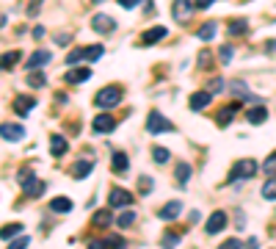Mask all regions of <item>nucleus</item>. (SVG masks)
Returning a JSON list of instances; mask_svg holds the SVG:
<instances>
[{"instance_id": "obj_39", "label": "nucleus", "mask_w": 276, "mask_h": 249, "mask_svg": "<svg viewBox=\"0 0 276 249\" xmlns=\"http://www.w3.org/2000/svg\"><path fill=\"white\" fill-rule=\"evenodd\" d=\"M42 3L44 0H31V6H28V14L33 17V14H39V11H42Z\"/></svg>"}, {"instance_id": "obj_22", "label": "nucleus", "mask_w": 276, "mask_h": 249, "mask_svg": "<svg viewBox=\"0 0 276 249\" xmlns=\"http://www.w3.org/2000/svg\"><path fill=\"white\" fill-rule=\"evenodd\" d=\"M19 58H22V53H19V50H11V53H6V56H0V70H11Z\"/></svg>"}, {"instance_id": "obj_15", "label": "nucleus", "mask_w": 276, "mask_h": 249, "mask_svg": "<svg viewBox=\"0 0 276 249\" xmlns=\"http://www.w3.org/2000/svg\"><path fill=\"white\" fill-rule=\"evenodd\" d=\"M191 9H196V6L191 3V0H177V3L171 6V14H174V19H188Z\"/></svg>"}, {"instance_id": "obj_19", "label": "nucleus", "mask_w": 276, "mask_h": 249, "mask_svg": "<svg viewBox=\"0 0 276 249\" xmlns=\"http://www.w3.org/2000/svg\"><path fill=\"white\" fill-rule=\"evenodd\" d=\"M50 211H53V213H69V211H72V199H69V197H56V199L50 202Z\"/></svg>"}, {"instance_id": "obj_30", "label": "nucleus", "mask_w": 276, "mask_h": 249, "mask_svg": "<svg viewBox=\"0 0 276 249\" xmlns=\"http://www.w3.org/2000/svg\"><path fill=\"white\" fill-rule=\"evenodd\" d=\"M215 31H218V28H215V22L202 25V28H199V39H202V42H210V39L215 36Z\"/></svg>"}, {"instance_id": "obj_20", "label": "nucleus", "mask_w": 276, "mask_h": 249, "mask_svg": "<svg viewBox=\"0 0 276 249\" xmlns=\"http://www.w3.org/2000/svg\"><path fill=\"white\" fill-rule=\"evenodd\" d=\"M235 111H238V105H227V108H221L218 117H215V122H218L221 127H227L235 119Z\"/></svg>"}, {"instance_id": "obj_10", "label": "nucleus", "mask_w": 276, "mask_h": 249, "mask_svg": "<svg viewBox=\"0 0 276 249\" xmlns=\"http://www.w3.org/2000/svg\"><path fill=\"white\" fill-rule=\"evenodd\" d=\"M89 78H91L89 66H75V70H66V75H64L66 83H83V80H89Z\"/></svg>"}, {"instance_id": "obj_46", "label": "nucleus", "mask_w": 276, "mask_h": 249, "mask_svg": "<svg viewBox=\"0 0 276 249\" xmlns=\"http://www.w3.org/2000/svg\"><path fill=\"white\" fill-rule=\"evenodd\" d=\"M207 64H210V56H207V53H202V56H199V66H207Z\"/></svg>"}, {"instance_id": "obj_42", "label": "nucleus", "mask_w": 276, "mask_h": 249, "mask_svg": "<svg viewBox=\"0 0 276 249\" xmlns=\"http://www.w3.org/2000/svg\"><path fill=\"white\" fill-rule=\"evenodd\" d=\"M230 58H232V47H230V44H224V47H221V61L227 64Z\"/></svg>"}, {"instance_id": "obj_35", "label": "nucleus", "mask_w": 276, "mask_h": 249, "mask_svg": "<svg viewBox=\"0 0 276 249\" xmlns=\"http://www.w3.org/2000/svg\"><path fill=\"white\" fill-rule=\"evenodd\" d=\"M224 80H221V78H213L210 80V86H207V92H210V94H218V92H224Z\"/></svg>"}, {"instance_id": "obj_38", "label": "nucleus", "mask_w": 276, "mask_h": 249, "mask_svg": "<svg viewBox=\"0 0 276 249\" xmlns=\"http://www.w3.org/2000/svg\"><path fill=\"white\" fill-rule=\"evenodd\" d=\"M28 235H22V238H11V249H22V246H28Z\"/></svg>"}, {"instance_id": "obj_21", "label": "nucleus", "mask_w": 276, "mask_h": 249, "mask_svg": "<svg viewBox=\"0 0 276 249\" xmlns=\"http://www.w3.org/2000/svg\"><path fill=\"white\" fill-rule=\"evenodd\" d=\"M33 108H36V100H33V97H17L14 100V111L17 114H28Z\"/></svg>"}, {"instance_id": "obj_47", "label": "nucleus", "mask_w": 276, "mask_h": 249, "mask_svg": "<svg viewBox=\"0 0 276 249\" xmlns=\"http://www.w3.org/2000/svg\"><path fill=\"white\" fill-rule=\"evenodd\" d=\"M268 53H276V42H268Z\"/></svg>"}, {"instance_id": "obj_48", "label": "nucleus", "mask_w": 276, "mask_h": 249, "mask_svg": "<svg viewBox=\"0 0 276 249\" xmlns=\"http://www.w3.org/2000/svg\"><path fill=\"white\" fill-rule=\"evenodd\" d=\"M94 3H99V0H94Z\"/></svg>"}, {"instance_id": "obj_2", "label": "nucleus", "mask_w": 276, "mask_h": 249, "mask_svg": "<svg viewBox=\"0 0 276 249\" xmlns=\"http://www.w3.org/2000/svg\"><path fill=\"white\" fill-rule=\"evenodd\" d=\"M257 174V164H254L252 158H243V161H238V164L230 169V174H227V183H238L240 177L248 180V177H254Z\"/></svg>"}, {"instance_id": "obj_24", "label": "nucleus", "mask_w": 276, "mask_h": 249, "mask_svg": "<svg viewBox=\"0 0 276 249\" xmlns=\"http://www.w3.org/2000/svg\"><path fill=\"white\" fill-rule=\"evenodd\" d=\"M91 224L99 227V230L111 224V208H108V211H97V213H94V216H91Z\"/></svg>"}, {"instance_id": "obj_13", "label": "nucleus", "mask_w": 276, "mask_h": 249, "mask_svg": "<svg viewBox=\"0 0 276 249\" xmlns=\"http://www.w3.org/2000/svg\"><path fill=\"white\" fill-rule=\"evenodd\" d=\"M50 58H53V56H50L47 50H36V53L28 58V61H25V70H39V66H44Z\"/></svg>"}, {"instance_id": "obj_12", "label": "nucleus", "mask_w": 276, "mask_h": 249, "mask_svg": "<svg viewBox=\"0 0 276 249\" xmlns=\"http://www.w3.org/2000/svg\"><path fill=\"white\" fill-rule=\"evenodd\" d=\"M0 136L6 141H19L25 136V127L22 125H0Z\"/></svg>"}, {"instance_id": "obj_32", "label": "nucleus", "mask_w": 276, "mask_h": 249, "mask_svg": "<svg viewBox=\"0 0 276 249\" xmlns=\"http://www.w3.org/2000/svg\"><path fill=\"white\" fill-rule=\"evenodd\" d=\"M113 169H116V172L127 169V155H124V152H113Z\"/></svg>"}, {"instance_id": "obj_29", "label": "nucleus", "mask_w": 276, "mask_h": 249, "mask_svg": "<svg viewBox=\"0 0 276 249\" xmlns=\"http://www.w3.org/2000/svg\"><path fill=\"white\" fill-rule=\"evenodd\" d=\"M116 224L122 227V230H130V227L136 224V213H133V211H124L122 216H119V221H116Z\"/></svg>"}, {"instance_id": "obj_28", "label": "nucleus", "mask_w": 276, "mask_h": 249, "mask_svg": "<svg viewBox=\"0 0 276 249\" xmlns=\"http://www.w3.org/2000/svg\"><path fill=\"white\" fill-rule=\"evenodd\" d=\"M169 158H171V152L166 150V147H152V161L155 164H166Z\"/></svg>"}, {"instance_id": "obj_23", "label": "nucleus", "mask_w": 276, "mask_h": 249, "mask_svg": "<svg viewBox=\"0 0 276 249\" xmlns=\"http://www.w3.org/2000/svg\"><path fill=\"white\" fill-rule=\"evenodd\" d=\"M246 119H248L252 125H262V122L268 119V111L262 108V105H257V108H252V111L246 114Z\"/></svg>"}, {"instance_id": "obj_5", "label": "nucleus", "mask_w": 276, "mask_h": 249, "mask_svg": "<svg viewBox=\"0 0 276 249\" xmlns=\"http://www.w3.org/2000/svg\"><path fill=\"white\" fill-rule=\"evenodd\" d=\"M227 227V213L224 211H215L210 213V219H207V224H205V233L207 235H215V233H221Z\"/></svg>"}, {"instance_id": "obj_8", "label": "nucleus", "mask_w": 276, "mask_h": 249, "mask_svg": "<svg viewBox=\"0 0 276 249\" xmlns=\"http://www.w3.org/2000/svg\"><path fill=\"white\" fill-rule=\"evenodd\" d=\"M91 169H94V161H89V158H80V161H75V164H72L69 174H72L75 180H83Z\"/></svg>"}, {"instance_id": "obj_26", "label": "nucleus", "mask_w": 276, "mask_h": 249, "mask_svg": "<svg viewBox=\"0 0 276 249\" xmlns=\"http://www.w3.org/2000/svg\"><path fill=\"white\" fill-rule=\"evenodd\" d=\"M19 233H22V224H6V227H0V238H3V241H11Z\"/></svg>"}, {"instance_id": "obj_18", "label": "nucleus", "mask_w": 276, "mask_h": 249, "mask_svg": "<svg viewBox=\"0 0 276 249\" xmlns=\"http://www.w3.org/2000/svg\"><path fill=\"white\" fill-rule=\"evenodd\" d=\"M66 147H69V144H66L64 136H53V139H50V155H53V158H61L64 152H66Z\"/></svg>"}, {"instance_id": "obj_27", "label": "nucleus", "mask_w": 276, "mask_h": 249, "mask_svg": "<svg viewBox=\"0 0 276 249\" xmlns=\"http://www.w3.org/2000/svg\"><path fill=\"white\" fill-rule=\"evenodd\" d=\"M232 89H235V94H238L240 100H246V103H254V100H257V97H252V94H248L246 83H240V80H235V83H232Z\"/></svg>"}, {"instance_id": "obj_34", "label": "nucleus", "mask_w": 276, "mask_h": 249, "mask_svg": "<svg viewBox=\"0 0 276 249\" xmlns=\"http://www.w3.org/2000/svg\"><path fill=\"white\" fill-rule=\"evenodd\" d=\"M230 33H235V36H238V33H246V19H232Z\"/></svg>"}, {"instance_id": "obj_4", "label": "nucleus", "mask_w": 276, "mask_h": 249, "mask_svg": "<svg viewBox=\"0 0 276 249\" xmlns=\"http://www.w3.org/2000/svg\"><path fill=\"white\" fill-rule=\"evenodd\" d=\"M94 103H97V108H113V105L122 103V89H119V86H105V89L94 97Z\"/></svg>"}, {"instance_id": "obj_45", "label": "nucleus", "mask_w": 276, "mask_h": 249, "mask_svg": "<svg viewBox=\"0 0 276 249\" xmlns=\"http://www.w3.org/2000/svg\"><path fill=\"white\" fill-rule=\"evenodd\" d=\"M238 246H240V241H235V238H230V241L224 244V249H238Z\"/></svg>"}, {"instance_id": "obj_17", "label": "nucleus", "mask_w": 276, "mask_h": 249, "mask_svg": "<svg viewBox=\"0 0 276 249\" xmlns=\"http://www.w3.org/2000/svg\"><path fill=\"white\" fill-rule=\"evenodd\" d=\"M163 36H166V28H163V25H158V28L144 31V36H141V44H155V42H160Z\"/></svg>"}, {"instance_id": "obj_31", "label": "nucleus", "mask_w": 276, "mask_h": 249, "mask_svg": "<svg viewBox=\"0 0 276 249\" xmlns=\"http://www.w3.org/2000/svg\"><path fill=\"white\" fill-rule=\"evenodd\" d=\"M44 83H47L44 72H33V70H31V75H28V86H33V89H39V86H44Z\"/></svg>"}, {"instance_id": "obj_41", "label": "nucleus", "mask_w": 276, "mask_h": 249, "mask_svg": "<svg viewBox=\"0 0 276 249\" xmlns=\"http://www.w3.org/2000/svg\"><path fill=\"white\" fill-rule=\"evenodd\" d=\"M31 180H33V172H31V169H22V172H19V186L31 183Z\"/></svg>"}, {"instance_id": "obj_1", "label": "nucleus", "mask_w": 276, "mask_h": 249, "mask_svg": "<svg viewBox=\"0 0 276 249\" xmlns=\"http://www.w3.org/2000/svg\"><path fill=\"white\" fill-rule=\"evenodd\" d=\"M103 44H91V47H75L72 53H66V64H78V61H97V58H103Z\"/></svg>"}, {"instance_id": "obj_36", "label": "nucleus", "mask_w": 276, "mask_h": 249, "mask_svg": "<svg viewBox=\"0 0 276 249\" xmlns=\"http://www.w3.org/2000/svg\"><path fill=\"white\" fill-rule=\"evenodd\" d=\"M163 246H171V244H180V233H166L163 241H160Z\"/></svg>"}, {"instance_id": "obj_6", "label": "nucleus", "mask_w": 276, "mask_h": 249, "mask_svg": "<svg viewBox=\"0 0 276 249\" xmlns=\"http://www.w3.org/2000/svg\"><path fill=\"white\" fill-rule=\"evenodd\" d=\"M108 202L111 208H127L133 202V194L124 191V188H111V194H108Z\"/></svg>"}, {"instance_id": "obj_9", "label": "nucleus", "mask_w": 276, "mask_h": 249, "mask_svg": "<svg viewBox=\"0 0 276 249\" xmlns=\"http://www.w3.org/2000/svg\"><path fill=\"white\" fill-rule=\"evenodd\" d=\"M91 28L97 33H111L113 28H116V22H113V17H108V14H97L91 19Z\"/></svg>"}, {"instance_id": "obj_40", "label": "nucleus", "mask_w": 276, "mask_h": 249, "mask_svg": "<svg viewBox=\"0 0 276 249\" xmlns=\"http://www.w3.org/2000/svg\"><path fill=\"white\" fill-rule=\"evenodd\" d=\"M138 188H141V194H149V191H152V180H149V177H141Z\"/></svg>"}, {"instance_id": "obj_25", "label": "nucleus", "mask_w": 276, "mask_h": 249, "mask_svg": "<svg viewBox=\"0 0 276 249\" xmlns=\"http://www.w3.org/2000/svg\"><path fill=\"white\" fill-rule=\"evenodd\" d=\"M174 177H177L180 180V183H188V177H191V166H188L185 164V161H180V164H177V169H174Z\"/></svg>"}, {"instance_id": "obj_3", "label": "nucleus", "mask_w": 276, "mask_h": 249, "mask_svg": "<svg viewBox=\"0 0 276 249\" xmlns=\"http://www.w3.org/2000/svg\"><path fill=\"white\" fill-rule=\"evenodd\" d=\"M146 130H149L152 136H158V133H174V130H177V125L169 122V119H166L163 114L152 111L149 117H146Z\"/></svg>"}, {"instance_id": "obj_37", "label": "nucleus", "mask_w": 276, "mask_h": 249, "mask_svg": "<svg viewBox=\"0 0 276 249\" xmlns=\"http://www.w3.org/2000/svg\"><path fill=\"white\" fill-rule=\"evenodd\" d=\"M262 172L265 174H276V155H271L265 161V166H262Z\"/></svg>"}, {"instance_id": "obj_14", "label": "nucleus", "mask_w": 276, "mask_h": 249, "mask_svg": "<svg viewBox=\"0 0 276 249\" xmlns=\"http://www.w3.org/2000/svg\"><path fill=\"white\" fill-rule=\"evenodd\" d=\"M180 213H183V202H169V205H163V208L158 211V219L169 221V219H177Z\"/></svg>"}, {"instance_id": "obj_44", "label": "nucleus", "mask_w": 276, "mask_h": 249, "mask_svg": "<svg viewBox=\"0 0 276 249\" xmlns=\"http://www.w3.org/2000/svg\"><path fill=\"white\" fill-rule=\"evenodd\" d=\"M210 3H213V0H196L193 6H196V9H210Z\"/></svg>"}, {"instance_id": "obj_7", "label": "nucleus", "mask_w": 276, "mask_h": 249, "mask_svg": "<svg viewBox=\"0 0 276 249\" xmlns=\"http://www.w3.org/2000/svg\"><path fill=\"white\" fill-rule=\"evenodd\" d=\"M91 127H94V133H111L113 127H116V122H113L111 114H99V117H94Z\"/></svg>"}, {"instance_id": "obj_11", "label": "nucleus", "mask_w": 276, "mask_h": 249, "mask_svg": "<svg viewBox=\"0 0 276 249\" xmlns=\"http://www.w3.org/2000/svg\"><path fill=\"white\" fill-rule=\"evenodd\" d=\"M210 97H213L210 92H193L191 100H188V105H191V111H202V108L210 105Z\"/></svg>"}, {"instance_id": "obj_43", "label": "nucleus", "mask_w": 276, "mask_h": 249, "mask_svg": "<svg viewBox=\"0 0 276 249\" xmlns=\"http://www.w3.org/2000/svg\"><path fill=\"white\" fill-rule=\"evenodd\" d=\"M138 3H141V0H119V6H122V9H136Z\"/></svg>"}, {"instance_id": "obj_16", "label": "nucleus", "mask_w": 276, "mask_h": 249, "mask_svg": "<svg viewBox=\"0 0 276 249\" xmlns=\"http://www.w3.org/2000/svg\"><path fill=\"white\" fill-rule=\"evenodd\" d=\"M44 188H47L44 180L33 177L31 183H25V186H22V194H25V197H39V194H44Z\"/></svg>"}, {"instance_id": "obj_33", "label": "nucleus", "mask_w": 276, "mask_h": 249, "mask_svg": "<svg viewBox=\"0 0 276 249\" xmlns=\"http://www.w3.org/2000/svg\"><path fill=\"white\" fill-rule=\"evenodd\" d=\"M262 197H265V199H276V177L268 180V183L262 186Z\"/></svg>"}]
</instances>
